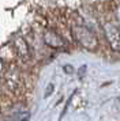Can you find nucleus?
<instances>
[{
	"label": "nucleus",
	"instance_id": "4",
	"mask_svg": "<svg viewBox=\"0 0 120 121\" xmlns=\"http://www.w3.org/2000/svg\"><path fill=\"white\" fill-rule=\"evenodd\" d=\"M14 45H15V49H16V53L18 56L21 57L22 60H29L30 57V49H29V45L27 42L25 41L23 37H16L15 41H14Z\"/></svg>",
	"mask_w": 120,
	"mask_h": 121
},
{
	"label": "nucleus",
	"instance_id": "6",
	"mask_svg": "<svg viewBox=\"0 0 120 121\" xmlns=\"http://www.w3.org/2000/svg\"><path fill=\"white\" fill-rule=\"evenodd\" d=\"M55 91V84L53 83H49L48 86H46V88H45V93H44V98H48V97H51V94Z\"/></svg>",
	"mask_w": 120,
	"mask_h": 121
},
{
	"label": "nucleus",
	"instance_id": "7",
	"mask_svg": "<svg viewBox=\"0 0 120 121\" xmlns=\"http://www.w3.org/2000/svg\"><path fill=\"white\" fill-rule=\"evenodd\" d=\"M86 68H87L86 65H82L81 68H79V71H78V76L81 78V79H82V78H83V75L86 73Z\"/></svg>",
	"mask_w": 120,
	"mask_h": 121
},
{
	"label": "nucleus",
	"instance_id": "1",
	"mask_svg": "<svg viewBox=\"0 0 120 121\" xmlns=\"http://www.w3.org/2000/svg\"><path fill=\"white\" fill-rule=\"evenodd\" d=\"M71 33L72 37L82 48H85L87 50H94L98 45V39L96 37V34L92 29H89L87 26L83 25H74L71 27Z\"/></svg>",
	"mask_w": 120,
	"mask_h": 121
},
{
	"label": "nucleus",
	"instance_id": "10",
	"mask_svg": "<svg viewBox=\"0 0 120 121\" xmlns=\"http://www.w3.org/2000/svg\"><path fill=\"white\" fill-rule=\"evenodd\" d=\"M3 69V63H1V60H0V71Z\"/></svg>",
	"mask_w": 120,
	"mask_h": 121
},
{
	"label": "nucleus",
	"instance_id": "3",
	"mask_svg": "<svg viewBox=\"0 0 120 121\" xmlns=\"http://www.w3.org/2000/svg\"><path fill=\"white\" fill-rule=\"evenodd\" d=\"M42 41L45 42V45H48L49 48H53V49H60L65 45L64 38L53 30H45L42 33Z\"/></svg>",
	"mask_w": 120,
	"mask_h": 121
},
{
	"label": "nucleus",
	"instance_id": "9",
	"mask_svg": "<svg viewBox=\"0 0 120 121\" xmlns=\"http://www.w3.org/2000/svg\"><path fill=\"white\" fill-rule=\"evenodd\" d=\"M116 18H117V22H119V26H120V6L116 8Z\"/></svg>",
	"mask_w": 120,
	"mask_h": 121
},
{
	"label": "nucleus",
	"instance_id": "2",
	"mask_svg": "<svg viewBox=\"0 0 120 121\" xmlns=\"http://www.w3.org/2000/svg\"><path fill=\"white\" fill-rule=\"evenodd\" d=\"M102 30L112 50L120 52V26L112 22H106L102 25Z\"/></svg>",
	"mask_w": 120,
	"mask_h": 121
},
{
	"label": "nucleus",
	"instance_id": "8",
	"mask_svg": "<svg viewBox=\"0 0 120 121\" xmlns=\"http://www.w3.org/2000/svg\"><path fill=\"white\" fill-rule=\"evenodd\" d=\"M63 69H64V72H67V73H72V72H74V69H72V67H71V65H68V64L63 67Z\"/></svg>",
	"mask_w": 120,
	"mask_h": 121
},
{
	"label": "nucleus",
	"instance_id": "5",
	"mask_svg": "<svg viewBox=\"0 0 120 121\" xmlns=\"http://www.w3.org/2000/svg\"><path fill=\"white\" fill-rule=\"evenodd\" d=\"M29 118H30V113L29 112H21V113L10 117L7 121H27Z\"/></svg>",
	"mask_w": 120,
	"mask_h": 121
}]
</instances>
